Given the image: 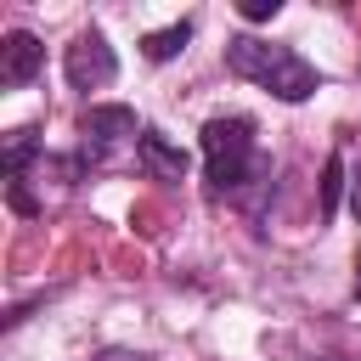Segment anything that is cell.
I'll use <instances>...</instances> for the list:
<instances>
[{
    "label": "cell",
    "instance_id": "8fae6325",
    "mask_svg": "<svg viewBox=\"0 0 361 361\" xmlns=\"http://www.w3.org/2000/svg\"><path fill=\"white\" fill-rule=\"evenodd\" d=\"M355 299H361V271H355Z\"/></svg>",
    "mask_w": 361,
    "mask_h": 361
},
{
    "label": "cell",
    "instance_id": "9c48e42d",
    "mask_svg": "<svg viewBox=\"0 0 361 361\" xmlns=\"http://www.w3.org/2000/svg\"><path fill=\"white\" fill-rule=\"evenodd\" d=\"M282 11V0H243V23H271Z\"/></svg>",
    "mask_w": 361,
    "mask_h": 361
},
{
    "label": "cell",
    "instance_id": "52a82bcc",
    "mask_svg": "<svg viewBox=\"0 0 361 361\" xmlns=\"http://www.w3.org/2000/svg\"><path fill=\"white\" fill-rule=\"evenodd\" d=\"M186 39H192V17H180V23L158 28V34H147V39H141V56H147V62H175V56L186 51Z\"/></svg>",
    "mask_w": 361,
    "mask_h": 361
},
{
    "label": "cell",
    "instance_id": "ba28073f",
    "mask_svg": "<svg viewBox=\"0 0 361 361\" xmlns=\"http://www.w3.org/2000/svg\"><path fill=\"white\" fill-rule=\"evenodd\" d=\"M338 192H344V152H333L327 169H322V220L338 214Z\"/></svg>",
    "mask_w": 361,
    "mask_h": 361
},
{
    "label": "cell",
    "instance_id": "7a4b0ae2",
    "mask_svg": "<svg viewBox=\"0 0 361 361\" xmlns=\"http://www.w3.org/2000/svg\"><path fill=\"white\" fill-rule=\"evenodd\" d=\"M226 68L237 79L271 90L276 102H310L322 90V73L293 45H276V39H259V34H231L226 39Z\"/></svg>",
    "mask_w": 361,
    "mask_h": 361
},
{
    "label": "cell",
    "instance_id": "8992f818",
    "mask_svg": "<svg viewBox=\"0 0 361 361\" xmlns=\"http://www.w3.org/2000/svg\"><path fill=\"white\" fill-rule=\"evenodd\" d=\"M135 169L147 175V180H186V169H192V158L164 135V130H141V141H135Z\"/></svg>",
    "mask_w": 361,
    "mask_h": 361
},
{
    "label": "cell",
    "instance_id": "6da1fadb",
    "mask_svg": "<svg viewBox=\"0 0 361 361\" xmlns=\"http://www.w3.org/2000/svg\"><path fill=\"white\" fill-rule=\"evenodd\" d=\"M197 141H203V180H209L214 197H243L265 175L259 130H254L248 113H214Z\"/></svg>",
    "mask_w": 361,
    "mask_h": 361
},
{
    "label": "cell",
    "instance_id": "5b68a950",
    "mask_svg": "<svg viewBox=\"0 0 361 361\" xmlns=\"http://www.w3.org/2000/svg\"><path fill=\"white\" fill-rule=\"evenodd\" d=\"M39 68H45V45H39V34H28V28L0 34V90H23V85H34Z\"/></svg>",
    "mask_w": 361,
    "mask_h": 361
},
{
    "label": "cell",
    "instance_id": "30bf717a",
    "mask_svg": "<svg viewBox=\"0 0 361 361\" xmlns=\"http://www.w3.org/2000/svg\"><path fill=\"white\" fill-rule=\"evenodd\" d=\"M96 361H152V355H130V350H107V355H96Z\"/></svg>",
    "mask_w": 361,
    "mask_h": 361
},
{
    "label": "cell",
    "instance_id": "277c9868",
    "mask_svg": "<svg viewBox=\"0 0 361 361\" xmlns=\"http://www.w3.org/2000/svg\"><path fill=\"white\" fill-rule=\"evenodd\" d=\"M62 79H68V90H79V96L107 90V85L118 79V56H113V45H107L102 28L73 34V45H68V56H62Z\"/></svg>",
    "mask_w": 361,
    "mask_h": 361
},
{
    "label": "cell",
    "instance_id": "3957f363",
    "mask_svg": "<svg viewBox=\"0 0 361 361\" xmlns=\"http://www.w3.org/2000/svg\"><path fill=\"white\" fill-rule=\"evenodd\" d=\"M141 130H147V124H135V113H130L124 102H90V107L79 113V164L96 169L113 147L141 141Z\"/></svg>",
    "mask_w": 361,
    "mask_h": 361
}]
</instances>
